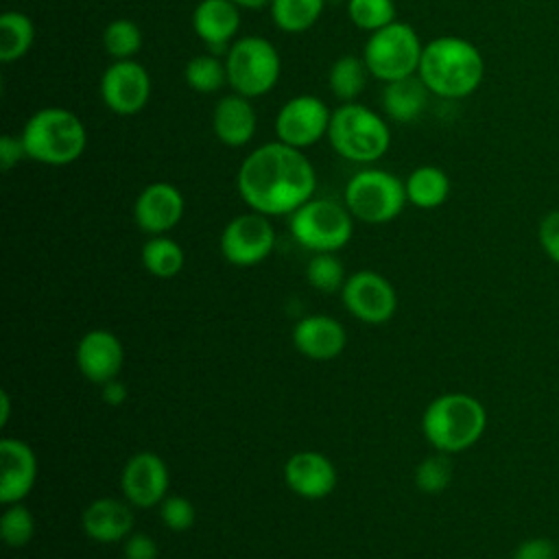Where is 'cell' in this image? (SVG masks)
Listing matches in <instances>:
<instances>
[{"label":"cell","instance_id":"obj_10","mask_svg":"<svg viewBox=\"0 0 559 559\" xmlns=\"http://www.w3.org/2000/svg\"><path fill=\"white\" fill-rule=\"evenodd\" d=\"M330 118L332 111L319 96L299 94L280 107L275 116V135L280 142L304 151L328 135Z\"/></svg>","mask_w":559,"mask_h":559},{"label":"cell","instance_id":"obj_7","mask_svg":"<svg viewBox=\"0 0 559 559\" xmlns=\"http://www.w3.org/2000/svg\"><path fill=\"white\" fill-rule=\"evenodd\" d=\"M424 44L417 31L406 22H391L373 31L362 48L369 74L382 83L417 74Z\"/></svg>","mask_w":559,"mask_h":559},{"label":"cell","instance_id":"obj_17","mask_svg":"<svg viewBox=\"0 0 559 559\" xmlns=\"http://www.w3.org/2000/svg\"><path fill=\"white\" fill-rule=\"evenodd\" d=\"M37 478V459L22 439L0 441V502L13 504L26 498Z\"/></svg>","mask_w":559,"mask_h":559},{"label":"cell","instance_id":"obj_8","mask_svg":"<svg viewBox=\"0 0 559 559\" xmlns=\"http://www.w3.org/2000/svg\"><path fill=\"white\" fill-rule=\"evenodd\" d=\"M406 201L402 179L382 168H362L345 186V207L354 218L371 225L400 216Z\"/></svg>","mask_w":559,"mask_h":559},{"label":"cell","instance_id":"obj_1","mask_svg":"<svg viewBox=\"0 0 559 559\" xmlns=\"http://www.w3.org/2000/svg\"><path fill=\"white\" fill-rule=\"evenodd\" d=\"M240 199L264 216L293 214L312 199L317 173L301 148L280 140L253 148L236 175Z\"/></svg>","mask_w":559,"mask_h":559},{"label":"cell","instance_id":"obj_30","mask_svg":"<svg viewBox=\"0 0 559 559\" xmlns=\"http://www.w3.org/2000/svg\"><path fill=\"white\" fill-rule=\"evenodd\" d=\"M103 46L114 61L133 59L142 48V28L129 17H116L103 31Z\"/></svg>","mask_w":559,"mask_h":559},{"label":"cell","instance_id":"obj_6","mask_svg":"<svg viewBox=\"0 0 559 559\" xmlns=\"http://www.w3.org/2000/svg\"><path fill=\"white\" fill-rule=\"evenodd\" d=\"M227 85L247 98L269 94L282 72L277 48L262 35H242L225 52Z\"/></svg>","mask_w":559,"mask_h":559},{"label":"cell","instance_id":"obj_27","mask_svg":"<svg viewBox=\"0 0 559 559\" xmlns=\"http://www.w3.org/2000/svg\"><path fill=\"white\" fill-rule=\"evenodd\" d=\"M325 0H273L269 11L273 24L284 33H304L317 24Z\"/></svg>","mask_w":559,"mask_h":559},{"label":"cell","instance_id":"obj_29","mask_svg":"<svg viewBox=\"0 0 559 559\" xmlns=\"http://www.w3.org/2000/svg\"><path fill=\"white\" fill-rule=\"evenodd\" d=\"M183 81L192 92L214 94L227 83V68L214 52L192 57L183 68Z\"/></svg>","mask_w":559,"mask_h":559},{"label":"cell","instance_id":"obj_36","mask_svg":"<svg viewBox=\"0 0 559 559\" xmlns=\"http://www.w3.org/2000/svg\"><path fill=\"white\" fill-rule=\"evenodd\" d=\"M539 245L544 249V253L559 264V210L548 212L542 221H539Z\"/></svg>","mask_w":559,"mask_h":559},{"label":"cell","instance_id":"obj_9","mask_svg":"<svg viewBox=\"0 0 559 559\" xmlns=\"http://www.w3.org/2000/svg\"><path fill=\"white\" fill-rule=\"evenodd\" d=\"M288 227L304 249L334 253L349 242L354 221L345 205L330 199H310L290 214Z\"/></svg>","mask_w":559,"mask_h":559},{"label":"cell","instance_id":"obj_24","mask_svg":"<svg viewBox=\"0 0 559 559\" xmlns=\"http://www.w3.org/2000/svg\"><path fill=\"white\" fill-rule=\"evenodd\" d=\"M406 199L419 210H435L450 197V177L439 166H419L404 181Z\"/></svg>","mask_w":559,"mask_h":559},{"label":"cell","instance_id":"obj_2","mask_svg":"<svg viewBox=\"0 0 559 559\" xmlns=\"http://www.w3.org/2000/svg\"><path fill=\"white\" fill-rule=\"evenodd\" d=\"M417 76L430 94L448 100L474 94L485 76L483 52L465 37L439 35L424 44Z\"/></svg>","mask_w":559,"mask_h":559},{"label":"cell","instance_id":"obj_32","mask_svg":"<svg viewBox=\"0 0 559 559\" xmlns=\"http://www.w3.org/2000/svg\"><path fill=\"white\" fill-rule=\"evenodd\" d=\"M308 284L321 293L343 290L347 277L341 260L334 253H314L306 266Z\"/></svg>","mask_w":559,"mask_h":559},{"label":"cell","instance_id":"obj_34","mask_svg":"<svg viewBox=\"0 0 559 559\" xmlns=\"http://www.w3.org/2000/svg\"><path fill=\"white\" fill-rule=\"evenodd\" d=\"M452 480V463L445 452L426 456L415 467V485L424 493H439L443 491Z\"/></svg>","mask_w":559,"mask_h":559},{"label":"cell","instance_id":"obj_13","mask_svg":"<svg viewBox=\"0 0 559 559\" xmlns=\"http://www.w3.org/2000/svg\"><path fill=\"white\" fill-rule=\"evenodd\" d=\"M343 306L365 323H384L397 308L395 288L376 271H356L341 290Z\"/></svg>","mask_w":559,"mask_h":559},{"label":"cell","instance_id":"obj_3","mask_svg":"<svg viewBox=\"0 0 559 559\" xmlns=\"http://www.w3.org/2000/svg\"><path fill=\"white\" fill-rule=\"evenodd\" d=\"M26 157L46 166H68L87 148L83 120L66 107H41L20 133Z\"/></svg>","mask_w":559,"mask_h":559},{"label":"cell","instance_id":"obj_40","mask_svg":"<svg viewBox=\"0 0 559 559\" xmlns=\"http://www.w3.org/2000/svg\"><path fill=\"white\" fill-rule=\"evenodd\" d=\"M103 386V402L105 404H109V406H120L124 400H127V386H124V382H120L118 378H114V380H109V382H105V384H100Z\"/></svg>","mask_w":559,"mask_h":559},{"label":"cell","instance_id":"obj_38","mask_svg":"<svg viewBox=\"0 0 559 559\" xmlns=\"http://www.w3.org/2000/svg\"><path fill=\"white\" fill-rule=\"evenodd\" d=\"M557 557H559V548L546 537H531L522 542L513 552V559H557Z\"/></svg>","mask_w":559,"mask_h":559},{"label":"cell","instance_id":"obj_31","mask_svg":"<svg viewBox=\"0 0 559 559\" xmlns=\"http://www.w3.org/2000/svg\"><path fill=\"white\" fill-rule=\"evenodd\" d=\"M347 15L360 31L373 33L395 22L393 0H347Z\"/></svg>","mask_w":559,"mask_h":559},{"label":"cell","instance_id":"obj_39","mask_svg":"<svg viewBox=\"0 0 559 559\" xmlns=\"http://www.w3.org/2000/svg\"><path fill=\"white\" fill-rule=\"evenodd\" d=\"M22 157H26L22 138H20V135H9V133H4V135L0 138V168H2L4 173H9Z\"/></svg>","mask_w":559,"mask_h":559},{"label":"cell","instance_id":"obj_37","mask_svg":"<svg viewBox=\"0 0 559 559\" xmlns=\"http://www.w3.org/2000/svg\"><path fill=\"white\" fill-rule=\"evenodd\" d=\"M124 559H157L159 557V548L157 542L146 535V533H131L124 539V548H122Z\"/></svg>","mask_w":559,"mask_h":559},{"label":"cell","instance_id":"obj_20","mask_svg":"<svg viewBox=\"0 0 559 559\" xmlns=\"http://www.w3.org/2000/svg\"><path fill=\"white\" fill-rule=\"evenodd\" d=\"M258 127V116L251 105V98L242 94H227L218 98L212 111V129L218 142L231 148H240L251 142L255 135Z\"/></svg>","mask_w":559,"mask_h":559},{"label":"cell","instance_id":"obj_11","mask_svg":"<svg viewBox=\"0 0 559 559\" xmlns=\"http://www.w3.org/2000/svg\"><path fill=\"white\" fill-rule=\"evenodd\" d=\"M275 247V229L269 216L247 212L234 216L221 234V253L234 266H253Z\"/></svg>","mask_w":559,"mask_h":559},{"label":"cell","instance_id":"obj_21","mask_svg":"<svg viewBox=\"0 0 559 559\" xmlns=\"http://www.w3.org/2000/svg\"><path fill=\"white\" fill-rule=\"evenodd\" d=\"M293 343L310 360H332L345 349L347 334L336 319L312 314L293 328Z\"/></svg>","mask_w":559,"mask_h":559},{"label":"cell","instance_id":"obj_16","mask_svg":"<svg viewBox=\"0 0 559 559\" xmlns=\"http://www.w3.org/2000/svg\"><path fill=\"white\" fill-rule=\"evenodd\" d=\"M124 362L120 338L109 330H90L76 345V365L85 380L105 384L118 378Z\"/></svg>","mask_w":559,"mask_h":559},{"label":"cell","instance_id":"obj_15","mask_svg":"<svg viewBox=\"0 0 559 559\" xmlns=\"http://www.w3.org/2000/svg\"><path fill=\"white\" fill-rule=\"evenodd\" d=\"M183 216V197L177 186L168 181H155L142 188L133 203L135 225L151 234L162 236L170 231Z\"/></svg>","mask_w":559,"mask_h":559},{"label":"cell","instance_id":"obj_23","mask_svg":"<svg viewBox=\"0 0 559 559\" xmlns=\"http://www.w3.org/2000/svg\"><path fill=\"white\" fill-rule=\"evenodd\" d=\"M428 87L424 85V81L413 74L406 79H397L391 83H384L382 90V107L384 114L395 120V122H413L417 120L426 105H428Z\"/></svg>","mask_w":559,"mask_h":559},{"label":"cell","instance_id":"obj_41","mask_svg":"<svg viewBox=\"0 0 559 559\" xmlns=\"http://www.w3.org/2000/svg\"><path fill=\"white\" fill-rule=\"evenodd\" d=\"M231 2H236L240 9H251V11H255V9L271 7L273 0H231Z\"/></svg>","mask_w":559,"mask_h":559},{"label":"cell","instance_id":"obj_35","mask_svg":"<svg viewBox=\"0 0 559 559\" xmlns=\"http://www.w3.org/2000/svg\"><path fill=\"white\" fill-rule=\"evenodd\" d=\"M159 518L164 526L173 533H183L194 524V507L188 498L183 496H166L159 502Z\"/></svg>","mask_w":559,"mask_h":559},{"label":"cell","instance_id":"obj_4","mask_svg":"<svg viewBox=\"0 0 559 559\" xmlns=\"http://www.w3.org/2000/svg\"><path fill=\"white\" fill-rule=\"evenodd\" d=\"M485 426L487 413L483 404L467 393H443L421 415L424 437L437 452L445 454L472 448L483 437Z\"/></svg>","mask_w":559,"mask_h":559},{"label":"cell","instance_id":"obj_28","mask_svg":"<svg viewBox=\"0 0 559 559\" xmlns=\"http://www.w3.org/2000/svg\"><path fill=\"white\" fill-rule=\"evenodd\" d=\"M142 264L144 269L159 277L168 280L175 277L183 269V249L177 240L168 236H151L142 247Z\"/></svg>","mask_w":559,"mask_h":559},{"label":"cell","instance_id":"obj_26","mask_svg":"<svg viewBox=\"0 0 559 559\" xmlns=\"http://www.w3.org/2000/svg\"><path fill=\"white\" fill-rule=\"evenodd\" d=\"M367 79H369V68L365 59L356 55L338 57L328 72V85L332 94L343 103H352L356 96H360L367 85Z\"/></svg>","mask_w":559,"mask_h":559},{"label":"cell","instance_id":"obj_5","mask_svg":"<svg viewBox=\"0 0 559 559\" xmlns=\"http://www.w3.org/2000/svg\"><path fill=\"white\" fill-rule=\"evenodd\" d=\"M325 138L341 157L356 164H371L391 146V129L384 118L354 100L332 111Z\"/></svg>","mask_w":559,"mask_h":559},{"label":"cell","instance_id":"obj_42","mask_svg":"<svg viewBox=\"0 0 559 559\" xmlns=\"http://www.w3.org/2000/svg\"><path fill=\"white\" fill-rule=\"evenodd\" d=\"M9 413H11V406H9V393H7V391H2V393H0V424H7Z\"/></svg>","mask_w":559,"mask_h":559},{"label":"cell","instance_id":"obj_12","mask_svg":"<svg viewBox=\"0 0 559 559\" xmlns=\"http://www.w3.org/2000/svg\"><path fill=\"white\" fill-rule=\"evenodd\" d=\"M100 98L118 116L140 114L151 98V76L135 59L114 61L100 76Z\"/></svg>","mask_w":559,"mask_h":559},{"label":"cell","instance_id":"obj_33","mask_svg":"<svg viewBox=\"0 0 559 559\" xmlns=\"http://www.w3.org/2000/svg\"><path fill=\"white\" fill-rule=\"evenodd\" d=\"M33 535H35L33 513L22 502L7 504L0 518V537L4 539V544L11 548H20L28 544Z\"/></svg>","mask_w":559,"mask_h":559},{"label":"cell","instance_id":"obj_25","mask_svg":"<svg viewBox=\"0 0 559 559\" xmlns=\"http://www.w3.org/2000/svg\"><path fill=\"white\" fill-rule=\"evenodd\" d=\"M35 44V24L22 11H4L0 15V61L13 63L22 59Z\"/></svg>","mask_w":559,"mask_h":559},{"label":"cell","instance_id":"obj_19","mask_svg":"<svg viewBox=\"0 0 559 559\" xmlns=\"http://www.w3.org/2000/svg\"><path fill=\"white\" fill-rule=\"evenodd\" d=\"M192 28L210 52H227L240 28V7L231 0H201L192 11Z\"/></svg>","mask_w":559,"mask_h":559},{"label":"cell","instance_id":"obj_18","mask_svg":"<svg viewBox=\"0 0 559 559\" xmlns=\"http://www.w3.org/2000/svg\"><path fill=\"white\" fill-rule=\"evenodd\" d=\"M284 478L297 496L319 500L336 487V467L325 454L301 450L284 463Z\"/></svg>","mask_w":559,"mask_h":559},{"label":"cell","instance_id":"obj_22","mask_svg":"<svg viewBox=\"0 0 559 559\" xmlns=\"http://www.w3.org/2000/svg\"><path fill=\"white\" fill-rule=\"evenodd\" d=\"M83 533L100 544L122 542L131 535L133 511L118 498H96L81 513Z\"/></svg>","mask_w":559,"mask_h":559},{"label":"cell","instance_id":"obj_14","mask_svg":"<svg viewBox=\"0 0 559 559\" xmlns=\"http://www.w3.org/2000/svg\"><path fill=\"white\" fill-rule=\"evenodd\" d=\"M120 487L124 498L140 509L159 504L168 491V467L164 459L153 452L133 454L122 467Z\"/></svg>","mask_w":559,"mask_h":559}]
</instances>
